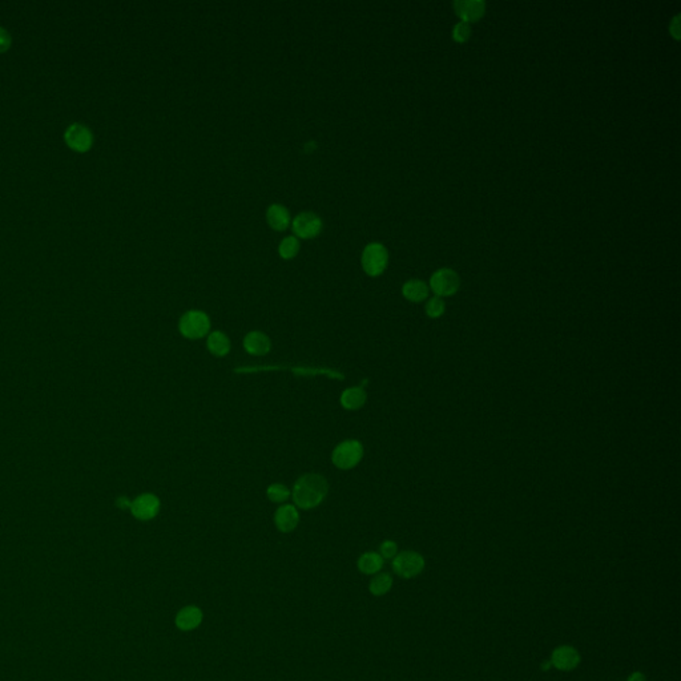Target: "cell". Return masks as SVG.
Segmentation results:
<instances>
[{
  "label": "cell",
  "instance_id": "obj_22",
  "mask_svg": "<svg viewBox=\"0 0 681 681\" xmlns=\"http://www.w3.org/2000/svg\"><path fill=\"white\" fill-rule=\"evenodd\" d=\"M425 312L427 317L430 318H441L442 315H445L446 312V302L442 297H432L430 298L427 303H426V308H425Z\"/></svg>",
  "mask_w": 681,
  "mask_h": 681
},
{
  "label": "cell",
  "instance_id": "obj_13",
  "mask_svg": "<svg viewBox=\"0 0 681 681\" xmlns=\"http://www.w3.org/2000/svg\"><path fill=\"white\" fill-rule=\"evenodd\" d=\"M300 522V514L297 507L293 504H284L278 507L275 514V527L281 532H291Z\"/></svg>",
  "mask_w": 681,
  "mask_h": 681
},
{
  "label": "cell",
  "instance_id": "obj_4",
  "mask_svg": "<svg viewBox=\"0 0 681 681\" xmlns=\"http://www.w3.org/2000/svg\"><path fill=\"white\" fill-rule=\"evenodd\" d=\"M179 330L185 338L200 340L209 333V317L201 310H189L180 318Z\"/></svg>",
  "mask_w": 681,
  "mask_h": 681
},
{
  "label": "cell",
  "instance_id": "obj_21",
  "mask_svg": "<svg viewBox=\"0 0 681 681\" xmlns=\"http://www.w3.org/2000/svg\"><path fill=\"white\" fill-rule=\"evenodd\" d=\"M298 252H300V241L297 237L287 236L280 241L278 253L284 260L294 259Z\"/></svg>",
  "mask_w": 681,
  "mask_h": 681
},
{
  "label": "cell",
  "instance_id": "obj_25",
  "mask_svg": "<svg viewBox=\"0 0 681 681\" xmlns=\"http://www.w3.org/2000/svg\"><path fill=\"white\" fill-rule=\"evenodd\" d=\"M380 553L382 559H394L398 553V544L394 540H385L380 546Z\"/></svg>",
  "mask_w": 681,
  "mask_h": 681
},
{
  "label": "cell",
  "instance_id": "obj_1",
  "mask_svg": "<svg viewBox=\"0 0 681 681\" xmlns=\"http://www.w3.org/2000/svg\"><path fill=\"white\" fill-rule=\"evenodd\" d=\"M328 481L319 474H305L294 483L291 497L296 507L310 510L319 506L328 494Z\"/></svg>",
  "mask_w": 681,
  "mask_h": 681
},
{
  "label": "cell",
  "instance_id": "obj_23",
  "mask_svg": "<svg viewBox=\"0 0 681 681\" xmlns=\"http://www.w3.org/2000/svg\"><path fill=\"white\" fill-rule=\"evenodd\" d=\"M266 495H268L269 500H272L275 503H282V502H285L287 499H289V497L291 495V493H290V490H289L287 486L275 483V485L268 487Z\"/></svg>",
  "mask_w": 681,
  "mask_h": 681
},
{
  "label": "cell",
  "instance_id": "obj_18",
  "mask_svg": "<svg viewBox=\"0 0 681 681\" xmlns=\"http://www.w3.org/2000/svg\"><path fill=\"white\" fill-rule=\"evenodd\" d=\"M367 395L362 387H349L340 395V405L346 410H359L366 404Z\"/></svg>",
  "mask_w": 681,
  "mask_h": 681
},
{
  "label": "cell",
  "instance_id": "obj_10",
  "mask_svg": "<svg viewBox=\"0 0 681 681\" xmlns=\"http://www.w3.org/2000/svg\"><path fill=\"white\" fill-rule=\"evenodd\" d=\"M67 145L76 152H87L93 144V135L91 130L80 123L71 124L64 133Z\"/></svg>",
  "mask_w": 681,
  "mask_h": 681
},
{
  "label": "cell",
  "instance_id": "obj_5",
  "mask_svg": "<svg viewBox=\"0 0 681 681\" xmlns=\"http://www.w3.org/2000/svg\"><path fill=\"white\" fill-rule=\"evenodd\" d=\"M389 262L387 249L380 242H370L364 248L361 263L366 275L377 277L382 275Z\"/></svg>",
  "mask_w": 681,
  "mask_h": 681
},
{
  "label": "cell",
  "instance_id": "obj_14",
  "mask_svg": "<svg viewBox=\"0 0 681 681\" xmlns=\"http://www.w3.org/2000/svg\"><path fill=\"white\" fill-rule=\"evenodd\" d=\"M244 348L250 355H265L270 352L272 342L265 333L254 330L245 336Z\"/></svg>",
  "mask_w": 681,
  "mask_h": 681
},
{
  "label": "cell",
  "instance_id": "obj_15",
  "mask_svg": "<svg viewBox=\"0 0 681 681\" xmlns=\"http://www.w3.org/2000/svg\"><path fill=\"white\" fill-rule=\"evenodd\" d=\"M266 221L275 231H285L291 219L287 207L282 204H272L266 209Z\"/></svg>",
  "mask_w": 681,
  "mask_h": 681
},
{
  "label": "cell",
  "instance_id": "obj_27",
  "mask_svg": "<svg viewBox=\"0 0 681 681\" xmlns=\"http://www.w3.org/2000/svg\"><path fill=\"white\" fill-rule=\"evenodd\" d=\"M627 681H648L647 680V676L640 672V670H635L632 672L628 676Z\"/></svg>",
  "mask_w": 681,
  "mask_h": 681
},
{
  "label": "cell",
  "instance_id": "obj_7",
  "mask_svg": "<svg viewBox=\"0 0 681 681\" xmlns=\"http://www.w3.org/2000/svg\"><path fill=\"white\" fill-rule=\"evenodd\" d=\"M291 229L297 238H315L322 231V220L315 212H300L291 221Z\"/></svg>",
  "mask_w": 681,
  "mask_h": 681
},
{
  "label": "cell",
  "instance_id": "obj_9",
  "mask_svg": "<svg viewBox=\"0 0 681 681\" xmlns=\"http://www.w3.org/2000/svg\"><path fill=\"white\" fill-rule=\"evenodd\" d=\"M130 510L137 521L142 522L152 521L153 518L158 516L160 511V499L149 493L142 494L132 500Z\"/></svg>",
  "mask_w": 681,
  "mask_h": 681
},
{
  "label": "cell",
  "instance_id": "obj_12",
  "mask_svg": "<svg viewBox=\"0 0 681 681\" xmlns=\"http://www.w3.org/2000/svg\"><path fill=\"white\" fill-rule=\"evenodd\" d=\"M454 8L462 22L470 23L485 15L486 3L483 0H457L454 1Z\"/></svg>",
  "mask_w": 681,
  "mask_h": 681
},
{
  "label": "cell",
  "instance_id": "obj_2",
  "mask_svg": "<svg viewBox=\"0 0 681 681\" xmlns=\"http://www.w3.org/2000/svg\"><path fill=\"white\" fill-rule=\"evenodd\" d=\"M364 458V446L355 439H348L336 446L331 460L340 470H350Z\"/></svg>",
  "mask_w": 681,
  "mask_h": 681
},
{
  "label": "cell",
  "instance_id": "obj_17",
  "mask_svg": "<svg viewBox=\"0 0 681 681\" xmlns=\"http://www.w3.org/2000/svg\"><path fill=\"white\" fill-rule=\"evenodd\" d=\"M383 559L380 556L378 552H365L362 553L358 560H357V567L358 570L365 574V575H376L378 574L380 570L383 568Z\"/></svg>",
  "mask_w": 681,
  "mask_h": 681
},
{
  "label": "cell",
  "instance_id": "obj_26",
  "mask_svg": "<svg viewBox=\"0 0 681 681\" xmlns=\"http://www.w3.org/2000/svg\"><path fill=\"white\" fill-rule=\"evenodd\" d=\"M13 43V38L8 34V31L3 27H0V53H6Z\"/></svg>",
  "mask_w": 681,
  "mask_h": 681
},
{
  "label": "cell",
  "instance_id": "obj_29",
  "mask_svg": "<svg viewBox=\"0 0 681 681\" xmlns=\"http://www.w3.org/2000/svg\"><path fill=\"white\" fill-rule=\"evenodd\" d=\"M118 507L120 509H130L131 507V500L125 498V497H121V498L118 499Z\"/></svg>",
  "mask_w": 681,
  "mask_h": 681
},
{
  "label": "cell",
  "instance_id": "obj_24",
  "mask_svg": "<svg viewBox=\"0 0 681 681\" xmlns=\"http://www.w3.org/2000/svg\"><path fill=\"white\" fill-rule=\"evenodd\" d=\"M453 36L458 43H465L472 36V26L466 22H459L453 29Z\"/></svg>",
  "mask_w": 681,
  "mask_h": 681
},
{
  "label": "cell",
  "instance_id": "obj_6",
  "mask_svg": "<svg viewBox=\"0 0 681 681\" xmlns=\"http://www.w3.org/2000/svg\"><path fill=\"white\" fill-rule=\"evenodd\" d=\"M430 288L438 297H451L460 288V277L454 269H438L430 278Z\"/></svg>",
  "mask_w": 681,
  "mask_h": 681
},
{
  "label": "cell",
  "instance_id": "obj_19",
  "mask_svg": "<svg viewBox=\"0 0 681 681\" xmlns=\"http://www.w3.org/2000/svg\"><path fill=\"white\" fill-rule=\"evenodd\" d=\"M208 350L216 357H225L231 352V340L223 331H213L207 340Z\"/></svg>",
  "mask_w": 681,
  "mask_h": 681
},
{
  "label": "cell",
  "instance_id": "obj_28",
  "mask_svg": "<svg viewBox=\"0 0 681 681\" xmlns=\"http://www.w3.org/2000/svg\"><path fill=\"white\" fill-rule=\"evenodd\" d=\"M679 18H680V16L677 15V16H676V18L672 20V26H670V32H672V34L675 35V38H677V39H679V36H680V35H679V31H680V29H679V22H677V20H679Z\"/></svg>",
  "mask_w": 681,
  "mask_h": 681
},
{
  "label": "cell",
  "instance_id": "obj_11",
  "mask_svg": "<svg viewBox=\"0 0 681 681\" xmlns=\"http://www.w3.org/2000/svg\"><path fill=\"white\" fill-rule=\"evenodd\" d=\"M202 620H204V614H202L201 608L197 607V605L183 607L174 617L176 627L180 631H184V632H189V631L198 628L201 626Z\"/></svg>",
  "mask_w": 681,
  "mask_h": 681
},
{
  "label": "cell",
  "instance_id": "obj_16",
  "mask_svg": "<svg viewBox=\"0 0 681 681\" xmlns=\"http://www.w3.org/2000/svg\"><path fill=\"white\" fill-rule=\"evenodd\" d=\"M429 285L418 278L408 280L402 287V294L410 302L425 301L429 297Z\"/></svg>",
  "mask_w": 681,
  "mask_h": 681
},
{
  "label": "cell",
  "instance_id": "obj_3",
  "mask_svg": "<svg viewBox=\"0 0 681 681\" xmlns=\"http://www.w3.org/2000/svg\"><path fill=\"white\" fill-rule=\"evenodd\" d=\"M393 571L402 579L420 577L426 567V560L417 551L398 552L393 559Z\"/></svg>",
  "mask_w": 681,
  "mask_h": 681
},
{
  "label": "cell",
  "instance_id": "obj_8",
  "mask_svg": "<svg viewBox=\"0 0 681 681\" xmlns=\"http://www.w3.org/2000/svg\"><path fill=\"white\" fill-rule=\"evenodd\" d=\"M582 661L580 652L574 645L563 644L556 647L550 656L551 667L560 672H571L579 667Z\"/></svg>",
  "mask_w": 681,
  "mask_h": 681
},
{
  "label": "cell",
  "instance_id": "obj_20",
  "mask_svg": "<svg viewBox=\"0 0 681 681\" xmlns=\"http://www.w3.org/2000/svg\"><path fill=\"white\" fill-rule=\"evenodd\" d=\"M393 587V577L387 572H378L369 583V591L374 596H383Z\"/></svg>",
  "mask_w": 681,
  "mask_h": 681
}]
</instances>
